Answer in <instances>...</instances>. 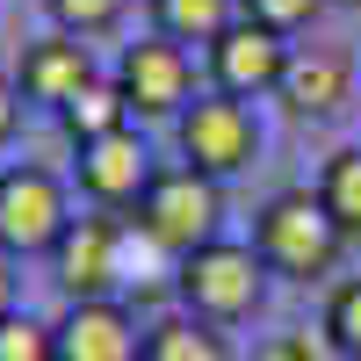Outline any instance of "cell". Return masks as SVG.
Returning a JSON list of instances; mask_svg holds the SVG:
<instances>
[{
    "mask_svg": "<svg viewBox=\"0 0 361 361\" xmlns=\"http://www.w3.org/2000/svg\"><path fill=\"white\" fill-rule=\"evenodd\" d=\"M137 361H231V340L217 333V325H202V318H159V325H145V354Z\"/></svg>",
    "mask_w": 361,
    "mask_h": 361,
    "instance_id": "14",
    "label": "cell"
},
{
    "mask_svg": "<svg viewBox=\"0 0 361 361\" xmlns=\"http://www.w3.org/2000/svg\"><path fill=\"white\" fill-rule=\"evenodd\" d=\"M325 333H333V347L347 354V361H361V282H340L333 289V304H325Z\"/></svg>",
    "mask_w": 361,
    "mask_h": 361,
    "instance_id": "19",
    "label": "cell"
},
{
    "mask_svg": "<svg viewBox=\"0 0 361 361\" xmlns=\"http://www.w3.org/2000/svg\"><path fill=\"white\" fill-rule=\"evenodd\" d=\"M51 333H58V361H137L145 354L137 318L116 304V296H102V304H66V318H58Z\"/></svg>",
    "mask_w": 361,
    "mask_h": 361,
    "instance_id": "11",
    "label": "cell"
},
{
    "mask_svg": "<svg viewBox=\"0 0 361 361\" xmlns=\"http://www.w3.org/2000/svg\"><path fill=\"white\" fill-rule=\"evenodd\" d=\"M318 8H325V0H238V15L260 22V29H275V37H296Z\"/></svg>",
    "mask_w": 361,
    "mask_h": 361,
    "instance_id": "21",
    "label": "cell"
},
{
    "mask_svg": "<svg viewBox=\"0 0 361 361\" xmlns=\"http://www.w3.org/2000/svg\"><path fill=\"white\" fill-rule=\"evenodd\" d=\"M116 87H123L130 116H173V123H180V109L195 102V58H188V44H173V37L152 29V37L123 44Z\"/></svg>",
    "mask_w": 361,
    "mask_h": 361,
    "instance_id": "6",
    "label": "cell"
},
{
    "mask_svg": "<svg viewBox=\"0 0 361 361\" xmlns=\"http://www.w3.org/2000/svg\"><path fill=\"white\" fill-rule=\"evenodd\" d=\"M66 224H73V202L51 166H0V253L8 260L51 253Z\"/></svg>",
    "mask_w": 361,
    "mask_h": 361,
    "instance_id": "5",
    "label": "cell"
},
{
    "mask_svg": "<svg viewBox=\"0 0 361 361\" xmlns=\"http://www.w3.org/2000/svg\"><path fill=\"white\" fill-rule=\"evenodd\" d=\"M15 130H22V87H15V73H0V145Z\"/></svg>",
    "mask_w": 361,
    "mask_h": 361,
    "instance_id": "22",
    "label": "cell"
},
{
    "mask_svg": "<svg viewBox=\"0 0 361 361\" xmlns=\"http://www.w3.org/2000/svg\"><path fill=\"white\" fill-rule=\"evenodd\" d=\"M347 246V231L325 217V202L311 188H282L260 202L253 217V253L267 260V275H289V282H318L333 275V260Z\"/></svg>",
    "mask_w": 361,
    "mask_h": 361,
    "instance_id": "1",
    "label": "cell"
},
{
    "mask_svg": "<svg viewBox=\"0 0 361 361\" xmlns=\"http://www.w3.org/2000/svg\"><path fill=\"white\" fill-rule=\"evenodd\" d=\"M58 130L73 137V152H80V145L116 137V130H130V102H123V87H116L109 73H94V80H87L66 109H58Z\"/></svg>",
    "mask_w": 361,
    "mask_h": 361,
    "instance_id": "13",
    "label": "cell"
},
{
    "mask_svg": "<svg viewBox=\"0 0 361 361\" xmlns=\"http://www.w3.org/2000/svg\"><path fill=\"white\" fill-rule=\"evenodd\" d=\"M318 202H325V217H333L347 238H361V145H347V152L325 159V173H318Z\"/></svg>",
    "mask_w": 361,
    "mask_h": 361,
    "instance_id": "16",
    "label": "cell"
},
{
    "mask_svg": "<svg viewBox=\"0 0 361 361\" xmlns=\"http://www.w3.org/2000/svg\"><path fill=\"white\" fill-rule=\"evenodd\" d=\"M173 289H180V304H188V318L238 325V318H253L260 296H267V260L253 246H238V238H209V246H195L180 260Z\"/></svg>",
    "mask_w": 361,
    "mask_h": 361,
    "instance_id": "2",
    "label": "cell"
},
{
    "mask_svg": "<svg viewBox=\"0 0 361 361\" xmlns=\"http://www.w3.org/2000/svg\"><path fill=\"white\" fill-rule=\"evenodd\" d=\"M180 166H195L209 180H224V173H246L260 159V123H253V109L238 102V94H195L188 109H180Z\"/></svg>",
    "mask_w": 361,
    "mask_h": 361,
    "instance_id": "4",
    "label": "cell"
},
{
    "mask_svg": "<svg viewBox=\"0 0 361 361\" xmlns=\"http://www.w3.org/2000/svg\"><path fill=\"white\" fill-rule=\"evenodd\" d=\"M0 361H58V333L29 311H8L0 318Z\"/></svg>",
    "mask_w": 361,
    "mask_h": 361,
    "instance_id": "18",
    "label": "cell"
},
{
    "mask_svg": "<svg viewBox=\"0 0 361 361\" xmlns=\"http://www.w3.org/2000/svg\"><path fill=\"white\" fill-rule=\"evenodd\" d=\"M340 8H361V0H340Z\"/></svg>",
    "mask_w": 361,
    "mask_h": 361,
    "instance_id": "24",
    "label": "cell"
},
{
    "mask_svg": "<svg viewBox=\"0 0 361 361\" xmlns=\"http://www.w3.org/2000/svg\"><path fill=\"white\" fill-rule=\"evenodd\" d=\"M51 275L66 289V304H102L123 275V231L116 217H73L66 238L51 246Z\"/></svg>",
    "mask_w": 361,
    "mask_h": 361,
    "instance_id": "7",
    "label": "cell"
},
{
    "mask_svg": "<svg viewBox=\"0 0 361 361\" xmlns=\"http://www.w3.org/2000/svg\"><path fill=\"white\" fill-rule=\"evenodd\" d=\"M238 22V0H152V29L173 44H217L224 29Z\"/></svg>",
    "mask_w": 361,
    "mask_h": 361,
    "instance_id": "15",
    "label": "cell"
},
{
    "mask_svg": "<svg viewBox=\"0 0 361 361\" xmlns=\"http://www.w3.org/2000/svg\"><path fill=\"white\" fill-rule=\"evenodd\" d=\"M87 80H94V51H87L80 37H66V29H51V37H29V44L15 51V87H22V102L66 109Z\"/></svg>",
    "mask_w": 361,
    "mask_h": 361,
    "instance_id": "10",
    "label": "cell"
},
{
    "mask_svg": "<svg viewBox=\"0 0 361 361\" xmlns=\"http://www.w3.org/2000/svg\"><path fill=\"white\" fill-rule=\"evenodd\" d=\"M209 58V87L217 94H238V102H253V94H275L282 87V73H289V44L275 37V29H260V22H246L238 15L217 44L202 51Z\"/></svg>",
    "mask_w": 361,
    "mask_h": 361,
    "instance_id": "8",
    "label": "cell"
},
{
    "mask_svg": "<svg viewBox=\"0 0 361 361\" xmlns=\"http://www.w3.org/2000/svg\"><path fill=\"white\" fill-rule=\"evenodd\" d=\"M73 173H80V195L94 202V209H137L145 180H152L159 166H152V152H145L137 130H116V137H102V145H80Z\"/></svg>",
    "mask_w": 361,
    "mask_h": 361,
    "instance_id": "9",
    "label": "cell"
},
{
    "mask_svg": "<svg viewBox=\"0 0 361 361\" xmlns=\"http://www.w3.org/2000/svg\"><path fill=\"white\" fill-rule=\"evenodd\" d=\"M44 8H51V22L58 29H66V37H109V29L116 22H123V8H130V0H44Z\"/></svg>",
    "mask_w": 361,
    "mask_h": 361,
    "instance_id": "17",
    "label": "cell"
},
{
    "mask_svg": "<svg viewBox=\"0 0 361 361\" xmlns=\"http://www.w3.org/2000/svg\"><path fill=\"white\" fill-rule=\"evenodd\" d=\"M275 94L289 102V116H333L340 102H347V58L340 51H325V44H311V51H289V73H282V87Z\"/></svg>",
    "mask_w": 361,
    "mask_h": 361,
    "instance_id": "12",
    "label": "cell"
},
{
    "mask_svg": "<svg viewBox=\"0 0 361 361\" xmlns=\"http://www.w3.org/2000/svg\"><path fill=\"white\" fill-rule=\"evenodd\" d=\"M224 224V188L209 173L195 166H159L152 180H145V195H137V231L152 238L159 253L173 260H188L195 246H209Z\"/></svg>",
    "mask_w": 361,
    "mask_h": 361,
    "instance_id": "3",
    "label": "cell"
},
{
    "mask_svg": "<svg viewBox=\"0 0 361 361\" xmlns=\"http://www.w3.org/2000/svg\"><path fill=\"white\" fill-rule=\"evenodd\" d=\"M8 311H15V260L0 253V318H8Z\"/></svg>",
    "mask_w": 361,
    "mask_h": 361,
    "instance_id": "23",
    "label": "cell"
},
{
    "mask_svg": "<svg viewBox=\"0 0 361 361\" xmlns=\"http://www.w3.org/2000/svg\"><path fill=\"white\" fill-rule=\"evenodd\" d=\"M260 361H347V354L333 347L325 325H296V333H275V340H267Z\"/></svg>",
    "mask_w": 361,
    "mask_h": 361,
    "instance_id": "20",
    "label": "cell"
}]
</instances>
